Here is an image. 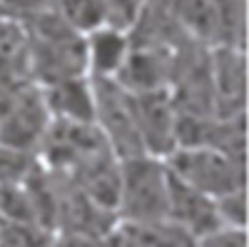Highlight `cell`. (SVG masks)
Masks as SVG:
<instances>
[{"mask_svg":"<svg viewBox=\"0 0 249 247\" xmlns=\"http://www.w3.org/2000/svg\"><path fill=\"white\" fill-rule=\"evenodd\" d=\"M20 23L28 35L30 77L37 85L88 75L85 35L72 30L53 8L28 20H20Z\"/></svg>","mask_w":249,"mask_h":247,"instance_id":"6da1fadb","label":"cell"},{"mask_svg":"<svg viewBox=\"0 0 249 247\" xmlns=\"http://www.w3.org/2000/svg\"><path fill=\"white\" fill-rule=\"evenodd\" d=\"M170 170L162 157L137 155L122 160L117 222L155 225L167 220Z\"/></svg>","mask_w":249,"mask_h":247,"instance_id":"7a4b0ae2","label":"cell"},{"mask_svg":"<svg viewBox=\"0 0 249 247\" xmlns=\"http://www.w3.org/2000/svg\"><path fill=\"white\" fill-rule=\"evenodd\" d=\"M50 120L43 88L33 77H0V145L37 155Z\"/></svg>","mask_w":249,"mask_h":247,"instance_id":"3957f363","label":"cell"},{"mask_svg":"<svg viewBox=\"0 0 249 247\" xmlns=\"http://www.w3.org/2000/svg\"><path fill=\"white\" fill-rule=\"evenodd\" d=\"M164 165L175 177L187 182L190 188L222 200L244 188V157L219 150L214 145H177Z\"/></svg>","mask_w":249,"mask_h":247,"instance_id":"277c9868","label":"cell"},{"mask_svg":"<svg viewBox=\"0 0 249 247\" xmlns=\"http://www.w3.org/2000/svg\"><path fill=\"white\" fill-rule=\"evenodd\" d=\"M92 90H95V125L110 145V150L120 160L147 155L137 128L132 93L124 90L117 80H92Z\"/></svg>","mask_w":249,"mask_h":247,"instance_id":"5b68a950","label":"cell"},{"mask_svg":"<svg viewBox=\"0 0 249 247\" xmlns=\"http://www.w3.org/2000/svg\"><path fill=\"white\" fill-rule=\"evenodd\" d=\"M110 148L95 122L50 120V128L37 148V160L53 172H70L82 160Z\"/></svg>","mask_w":249,"mask_h":247,"instance_id":"8992f818","label":"cell"},{"mask_svg":"<svg viewBox=\"0 0 249 247\" xmlns=\"http://www.w3.org/2000/svg\"><path fill=\"white\" fill-rule=\"evenodd\" d=\"M244 45H210V95L214 117L244 115Z\"/></svg>","mask_w":249,"mask_h":247,"instance_id":"52a82bcc","label":"cell"},{"mask_svg":"<svg viewBox=\"0 0 249 247\" xmlns=\"http://www.w3.org/2000/svg\"><path fill=\"white\" fill-rule=\"evenodd\" d=\"M132 102L144 152L164 160L177 148V105L172 90L132 93Z\"/></svg>","mask_w":249,"mask_h":247,"instance_id":"ba28073f","label":"cell"},{"mask_svg":"<svg viewBox=\"0 0 249 247\" xmlns=\"http://www.w3.org/2000/svg\"><path fill=\"white\" fill-rule=\"evenodd\" d=\"M75 188L88 195L95 205L117 217V200H120V177H122V160L110 150L102 148L88 160H82L77 168L65 172Z\"/></svg>","mask_w":249,"mask_h":247,"instance_id":"9c48e42d","label":"cell"},{"mask_svg":"<svg viewBox=\"0 0 249 247\" xmlns=\"http://www.w3.org/2000/svg\"><path fill=\"white\" fill-rule=\"evenodd\" d=\"M170 170V168H167ZM167 220L179 225L182 230L195 235L197 240L210 235L219 228H224L217 200L210 195H204L195 188H190L187 182L175 177L170 172V205H167Z\"/></svg>","mask_w":249,"mask_h":247,"instance_id":"30bf717a","label":"cell"},{"mask_svg":"<svg viewBox=\"0 0 249 247\" xmlns=\"http://www.w3.org/2000/svg\"><path fill=\"white\" fill-rule=\"evenodd\" d=\"M132 53V33L115 25H102L85 35L88 75L92 80H117Z\"/></svg>","mask_w":249,"mask_h":247,"instance_id":"8fae6325","label":"cell"},{"mask_svg":"<svg viewBox=\"0 0 249 247\" xmlns=\"http://www.w3.org/2000/svg\"><path fill=\"white\" fill-rule=\"evenodd\" d=\"M53 120L95 122V90L88 75L40 85Z\"/></svg>","mask_w":249,"mask_h":247,"instance_id":"7c38bea8","label":"cell"},{"mask_svg":"<svg viewBox=\"0 0 249 247\" xmlns=\"http://www.w3.org/2000/svg\"><path fill=\"white\" fill-rule=\"evenodd\" d=\"M50 8L80 35H88L102 25H107L102 0H53Z\"/></svg>","mask_w":249,"mask_h":247,"instance_id":"4fadbf2b","label":"cell"},{"mask_svg":"<svg viewBox=\"0 0 249 247\" xmlns=\"http://www.w3.org/2000/svg\"><path fill=\"white\" fill-rule=\"evenodd\" d=\"M55 235L33 222L0 220V247H50Z\"/></svg>","mask_w":249,"mask_h":247,"instance_id":"5bb4252c","label":"cell"},{"mask_svg":"<svg viewBox=\"0 0 249 247\" xmlns=\"http://www.w3.org/2000/svg\"><path fill=\"white\" fill-rule=\"evenodd\" d=\"M135 228H140V225H135ZM140 232H142L147 247H197V237L170 220L155 222V225H142Z\"/></svg>","mask_w":249,"mask_h":247,"instance_id":"9a60e30c","label":"cell"},{"mask_svg":"<svg viewBox=\"0 0 249 247\" xmlns=\"http://www.w3.org/2000/svg\"><path fill=\"white\" fill-rule=\"evenodd\" d=\"M147 5H150V0H102L107 25L130 30V33L140 23V18L144 15Z\"/></svg>","mask_w":249,"mask_h":247,"instance_id":"2e32d148","label":"cell"},{"mask_svg":"<svg viewBox=\"0 0 249 247\" xmlns=\"http://www.w3.org/2000/svg\"><path fill=\"white\" fill-rule=\"evenodd\" d=\"M197 247H247V235H244V228H224L210 232L197 240Z\"/></svg>","mask_w":249,"mask_h":247,"instance_id":"e0dca14e","label":"cell"},{"mask_svg":"<svg viewBox=\"0 0 249 247\" xmlns=\"http://www.w3.org/2000/svg\"><path fill=\"white\" fill-rule=\"evenodd\" d=\"M53 0H0V13L15 18V20H28L43 10H50Z\"/></svg>","mask_w":249,"mask_h":247,"instance_id":"ac0fdd59","label":"cell"},{"mask_svg":"<svg viewBox=\"0 0 249 247\" xmlns=\"http://www.w3.org/2000/svg\"><path fill=\"white\" fill-rule=\"evenodd\" d=\"M105 242H107V247H147L140 228L127 225V222H117L115 228L105 235Z\"/></svg>","mask_w":249,"mask_h":247,"instance_id":"d6986e66","label":"cell"},{"mask_svg":"<svg viewBox=\"0 0 249 247\" xmlns=\"http://www.w3.org/2000/svg\"><path fill=\"white\" fill-rule=\"evenodd\" d=\"M53 247H107L105 235H55Z\"/></svg>","mask_w":249,"mask_h":247,"instance_id":"ffe728a7","label":"cell"},{"mask_svg":"<svg viewBox=\"0 0 249 247\" xmlns=\"http://www.w3.org/2000/svg\"><path fill=\"white\" fill-rule=\"evenodd\" d=\"M50 247H53V245H50Z\"/></svg>","mask_w":249,"mask_h":247,"instance_id":"44dd1931","label":"cell"}]
</instances>
